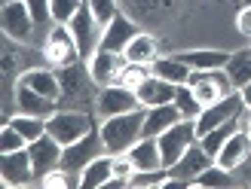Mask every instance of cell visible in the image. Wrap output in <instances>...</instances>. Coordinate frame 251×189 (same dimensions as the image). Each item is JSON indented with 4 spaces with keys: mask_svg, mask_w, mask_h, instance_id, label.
<instances>
[{
    "mask_svg": "<svg viewBox=\"0 0 251 189\" xmlns=\"http://www.w3.org/2000/svg\"><path fill=\"white\" fill-rule=\"evenodd\" d=\"M150 73H153V70H150V64H135V61H126V67L120 70L117 83L126 85V89H135V92H138V85H141Z\"/></svg>",
    "mask_w": 251,
    "mask_h": 189,
    "instance_id": "obj_30",
    "label": "cell"
},
{
    "mask_svg": "<svg viewBox=\"0 0 251 189\" xmlns=\"http://www.w3.org/2000/svg\"><path fill=\"white\" fill-rule=\"evenodd\" d=\"M25 3H28L37 28H46V24L52 21V0H25Z\"/></svg>",
    "mask_w": 251,
    "mask_h": 189,
    "instance_id": "obj_36",
    "label": "cell"
},
{
    "mask_svg": "<svg viewBox=\"0 0 251 189\" xmlns=\"http://www.w3.org/2000/svg\"><path fill=\"white\" fill-rule=\"evenodd\" d=\"M6 122H9L16 131H22L28 144L46 134V119H43V116H31V113H16V116H9Z\"/></svg>",
    "mask_w": 251,
    "mask_h": 189,
    "instance_id": "obj_28",
    "label": "cell"
},
{
    "mask_svg": "<svg viewBox=\"0 0 251 189\" xmlns=\"http://www.w3.org/2000/svg\"><path fill=\"white\" fill-rule=\"evenodd\" d=\"M0 28H3L6 40L12 43H31L37 34V21L31 16L28 3L16 0V3H3V9H0Z\"/></svg>",
    "mask_w": 251,
    "mask_h": 189,
    "instance_id": "obj_7",
    "label": "cell"
},
{
    "mask_svg": "<svg viewBox=\"0 0 251 189\" xmlns=\"http://www.w3.org/2000/svg\"><path fill=\"white\" fill-rule=\"evenodd\" d=\"M123 55H126V61H135V64H153V61L159 58V52H156V40H153L150 34L138 31L132 40H129V46L123 49Z\"/></svg>",
    "mask_w": 251,
    "mask_h": 189,
    "instance_id": "obj_25",
    "label": "cell"
},
{
    "mask_svg": "<svg viewBox=\"0 0 251 189\" xmlns=\"http://www.w3.org/2000/svg\"><path fill=\"white\" fill-rule=\"evenodd\" d=\"M181 110L178 104H159V107H147V116H144V134L147 137H159L166 128H172L175 122H181Z\"/></svg>",
    "mask_w": 251,
    "mask_h": 189,
    "instance_id": "obj_19",
    "label": "cell"
},
{
    "mask_svg": "<svg viewBox=\"0 0 251 189\" xmlns=\"http://www.w3.org/2000/svg\"><path fill=\"white\" fill-rule=\"evenodd\" d=\"M175 92H178V85L175 83H166V80H159V77H150L138 85V98H141V104L144 107H159V104H172L175 101Z\"/></svg>",
    "mask_w": 251,
    "mask_h": 189,
    "instance_id": "obj_20",
    "label": "cell"
},
{
    "mask_svg": "<svg viewBox=\"0 0 251 189\" xmlns=\"http://www.w3.org/2000/svg\"><path fill=\"white\" fill-rule=\"evenodd\" d=\"M233 183H236L233 171L221 168L218 162H215V165H208V168H205V171L193 180V186H233Z\"/></svg>",
    "mask_w": 251,
    "mask_h": 189,
    "instance_id": "obj_29",
    "label": "cell"
},
{
    "mask_svg": "<svg viewBox=\"0 0 251 189\" xmlns=\"http://www.w3.org/2000/svg\"><path fill=\"white\" fill-rule=\"evenodd\" d=\"M101 153H104V141H101V131H98V125H95L86 137H80V141H74V144L65 147V153H61V168L83 171L92 159H98Z\"/></svg>",
    "mask_w": 251,
    "mask_h": 189,
    "instance_id": "obj_9",
    "label": "cell"
},
{
    "mask_svg": "<svg viewBox=\"0 0 251 189\" xmlns=\"http://www.w3.org/2000/svg\"><path fill=\"white\" fill-rule=\"evenodd\" d=\"M178 58L190 70H211V67L227 64L230 52H221V49H187V52H178Z\"/></svg>",
    "mask_w": 251,
    "mask_h": 189,
    "instance_id": "obj_23",
    "label": "cell"
},
{
    "mask_svg": "<svg viewBox=\"0 0 251 189\" xmlns=\"http://www.w3.org/2000/svg\"><path fill=\"white\" fill-rule=\"evenodd\" d=\"M68 28L74 34V40H77V46H80V55L83 58H92L98 52V46H101L104 24L95 19V12H92V6L86 3V0H83V6L77 9V16L68 21Z\"/></svg>",
    "mask_w": 251,
    "mask_h": 189,
    "instance_id": "obj_5",
    "label": "cell"
},
{
    "mask_svg": "<svg viewBox=\"0 0 251 189\" xmlns=\"http://www.w3.org/2000/svg\"><path fill=\"white\" fill-rule=\"evenodd\" d=\"M175 104H178V110H181V116L184 119H196L199 113H202V104L196 101V95H193V89L190 85H178V92H175Z\"/></svg>",
    "mask_w": 251,
    "mask_h": 189,
    "instance_id": "obj_31",
    "label": "cell"
},
{
    "mask_svg": "<svg viewBox=\"0 0 251 189\" xmlns=\"http://www.w3.org/2000/svg\"><path fill=\"white\" fill-rule=\"evenodd\" d=\"M19 83H25L28 89L40 92L46 98H52V101L61 98V80H58V73L52 67H28V70H22Z\"/></svg>",
    "mask_w": 251,
    "mask_h": 189,
    "instance_id": "obj_18",
    "label": "cell"
},
{
    "mask_svg": "<svg viewBox=\"0 0 251 189\" xmlns=\"http://www.w3.org/2000/svg\"><path fill=\"white\" fill-rule=\"evenodd\" d=\"M239 92H242V104H245V107H251V83H248V85H242Z\"/></svg>",
    "mask_w": 251,
    "mask_h": 189,
    "instance_id": "obj_39",
    "label": "cell"
},
{
    "mask_svg": "<svg viewBox=\"0 0 251 189\" xmlns=\"http://www.w3.org/2000/svg\"><path fill=\"white\" fill-rule=\"evenodd\" d=\"M28 147V141H25V134L16 131L12 125L6 122L3 131H0V153H16V149H25Z\"/></svg>",
    "mask_w": 251,
    "mask_h": 189,
    "instance_id": "obj_35",
    "label": "cell"
},
{
    "mask_svg": "<svg viewBox=\"0 0 251 189\" xmlns=\"http://www.w3.org/2000/svg\"><path fill=\"white\" fill-rule=\"evenodd\" d=\"M129 156L135 162V168L138 171H156V168H166L162 165V153H159V137H141L132 149H129Z\"/></svg>",
    "mask_w": 251,
    "mask_h": 189,
    "instance_id": "obj_22",
    "label": "cell"
},
{
    "mask_svg": "<svg viewBox=\"0 0 251 189\" xmlns=\"http://www.w3.org/2000/svg\"><path fill=\"white\" fill-rule=\"evenodd\" d=\"M187 85L193 89L196 101L202 107H211L218 104L221 98H227L233 92H239L233 85V80L227 77V70L224 67H211V70H190V80H187Z\"/></svg>",
    "mask_w": 251,
    "mask_h": 189,
    "instance_id": "obj_2",
    "label": "cell"
},
{
    "mask_svg": "<svg viewBox=\"0 0 251 189\" xmlns=\"http://www.w3.org/2000/svg\"><path fill=\"white\" fill-rule=\"evenodd\" d=\"M242 128V125H239V119H227V122H224V125H218V128H211V131H205L202 137H199V144H202L205 147V153H211V156H218V149L224 147V144H227V137L233 134V131H239Z\"/></svg>",
    "mask_w": 251,
    "mask_h": 189,
    "instance_id": "obj_27",
    "label": "cell"
},
{
    "mask_svg": "<svg viewBox=\"0 0 251 189\" xmlns=\"http://www.w3.org/2000/svg\"><path fill=\"white\" fill-rule=\"evenodd\" d=\"M236 31H239L242 40H251V3H245L236 12Z\"/></svg>",
    "mask_w": 251,
    "mask_h": 189,
    "instance_id": "obj_37",
    "label": "cell"
},
{
    "mask_svg": "<svg viewBox=\"0 0 251 189\" xmlns=\"http://www.w3.org/2000/svg\"><path fill=\"white\" fill-rule=\"evenodd\" d=\"M224 70H227V77L233 80L236 89L248 85V83H251V49H242V52H230Z\"/></svg>",
    "mask_w": 251,
    "mask_h": 189,
    "instance_id": "obj_26",
    "label": "cell"
},
{
    "mask_svg": "<svg viewBox=\"0 0 251 189\" xmlns=\"http://www.w3.org/2000/svg\"><path fill=\"white\" fill-rule=\"evenodd\" d=\"M138 34V24L132 21V16H126V12H120V16L104 24V37H101V46L98 49H110V52H123L126 46H129V40Z\"/></svg>",
    "mask_w": 251,
    "mask_h": 189,
    "instance_id": "obj_17",
    "label": "cell"
},
{
    "mask_svg": "<svg viewBox=\"0 0 251 189\" xmlns=\"http://www.w3.org/2000/svg\"><path fill=\"white\" fill-rule=\"evenodd\" d=\"M3 3H16V0H3Z\"/></svg>",
    "mask_w": 251,
    "mask_h": 189,
    "instance_id": "obj_40",
    "label": "cell"
},
{
    "mask_svg": "<svg viewBox=\"0 0 251 189\" xmlns=\"http://www.w3.org/2000/svg\"><path fill=\"white\" fill-rule=\"evenodd\" d=\"M43 58L52 70H61V67H71L83 58L80 55V46L74 40V34L68 24H52L46 31V40H43Z\"/></svg>",
    "mask_w": 251,
    "mask_h": 189,
    "instance_id": "obj_3",
    "label": "cell"
},
{
    "mask_svg": "<svg viewBox=\"0 0 251 189\" xmlns=\"http://www.w3.org/2000/svg\"><path fill=\"white\" fill-rule=\"evenodd\" d=\"M12 98H16V110H19V113H31V116L49 119V116L58 110V101H52V98H46V95H40V92L28 89L25 83L16 85V95H12Z\"/></svg>",
    "mask_w": 251,
    "mask_h": 189,
    "instance_id": "obj_16",
    "label": "cell"
},
{
    "mask_svg": "<svg viewBox=\"0 0 251 189\" xmlns=\"http://www.w3.org/2000/svg\"><path fill=\"white\" fill-rule=\"evenodd\" d=\"M28 153H31V165H34V174H37V180L46 177L49 171H55L61 168V153H65V147H61L52 134H43V137H37V141L28 144Z\"/></svg>",
    "mask_w": 251,
    "mask_h": 189,
    "instance_id": "obj_11",
    "label": "cell"
},
{
    "mask_svg": "<svg viewBox=\"0 0 251 189\" xmlns=\"http://www.w3.org/2000/svg\"><path fill=\"white\" fill-rule=\"evenodd\" d=\"M245 3H251V0H245Z\"/></svg>",
    "mask_w": 251,
    "mask_h": 189,
    "instance_id": "obj_41",
    "label": "cell"
},
{
    "mask_svg": "<svg viewBox=\"0 0 251 189\" xmlns=\"http://www.w3.org/2000/svg\"><path fill=\"white\" fill-rule=\"evenodd\" d=\"M193 141H199V131H196V119H181L175 122L172 128H166L159 134V153H162V165L172 168L175 162H178L187 147H190Z\"/></svg>",
    "mask_w": 251,
    "mask_h": 189,
    "instance_id": "obj_6",
    "label": "cell"
},
{
    "mask_svg": "<svg viewBox=\"0 0 251 189\" xmlns=\"http://www.w3.org/2000/svg\"><path fill=\"white\" fill-rule=\"evenodd\" d=\"M208 165H215V156L205 153V147L199 144V141H193L190 147H187V153L169 168V174H172V177H184V180H190V183H193Z\"/></svg>",
    "mask_w": 251,
    "mask_h": 189,
    "instance_id": "obj_15",
    "label": "cell"
},
{
    "mask_svg": "<svg viewBox=\"0 0 251 189\" xmlns=\"http://www.w3.org/2000/svg\"><path fill=\"white\" fill-rule=\"evenodd\" d=\"M92 128H95V119H92V113H86V110H55L52 116L46 119V131L52 134L61 147L86 137Z\"/></svg>",
    "mask_w": 251,
    "mask_h": 189,
    "instance_id": "obj_4",
    "label": "cell"
},
{
    "mask_svg": "<svg viewBox=\"0 0 251 189\" xmlns=\"http://www.w3.org/2000/svg\"><path fill=\"white\" fill-rule=\"evenodd\" d=\"M37 180L34 165H31V153L28 147L16 149V153H0V183L3 186H31Z\"/></svg>",
    "mask_w": 251,
    "mask_h": 189,
    "instance_id": "obj_10",
    "label": "cell"
},
{
    "mask_svg": "<svg viewBox=\"0 0 251 189\" xmlns=\"http://www.w3.org/2000/svg\"><path fill=\"white\" fill-rule=\"evenodd\" d=\"M138 107H144V104H141V98H138L135 89H126L120 83H110V85L98 89V98H95V116L98 119L120 116V113H129Z\"/></svg>",
    "mask_w": 251,
    "mask_h": 189,
    "instance_id": "obj_8",
    "label": "cell"
},
{
    "mask_svg": "<svg viewBox=\"0 0 251 189\" xmlns=\"http://www.w3.org/2000/svg\"><path fill=\"white\" fill-rule=\"evenodd\" d=\"M144 116H147V107H138V110L120 113V116H107V119L98 122V131H101V141H104V153H110V156L129 153L144 137Z\"/></svg>",
    "mask_w": 251,
    "mask_h": 189,
    "instance_id": "obj_1",
    "label": "cell"
},
{
    "mask_svg": "<svg viewBox=\"0 0 251 189\" xmlns=\"http://www.w3.org/2000/svg\"><path fill=\"white\" fill-rule=\"evenodd\" d=\"M239 107H242V92H233L227 98H221L218 104L202 107V113L196 116V131H199V137H202L205 131H211V128H218V125H224L227 119H233L236 113H239Z\"/></svg>",
    "mask_w": 251,
    "mask_h": 189,
    "instance_id": "obj_12",
    "label": "cell"
},
{
    "mask_svg": "<svg viewBox=\"0 0 251 189\" xmlns=\"http://www.w3.org/2000/svg\"><path fill=\"white\" fill-rule=\"evenodd\" d=\"M114 177V156L101 153L98 159H92L89 165L80 171V186L83 189H104V183Z\"/></svg>",
    "mask_w": 251,
    "mask_h": 189,
    "instance_id": "obj_21",
    "label": "cell"
},
{
    "mask_svg": "<svg viewBox=\"0 0 251 189\" xmlns=\"http://www.w3.org/2000/svg\"><path fill=\"white\" fill-rule=\"evenodd\" d=\"M80 6L83 0H52V24H68Z\"/></svg>",
    "mask_w": 251,
    "mask_h": 189,
    "instance_id": "obj_33",
    "label": "cell"
},
{
    "mask_svg": "<svg viewBox=\"0 0 251 189\" xmlns=\"http://www.w3.org/2000/svg\"><path fill=\"white\" fill-rule=\"evenodd\" d=\"M169 177V168H156V171H135L132 174V180H129V186H135V189H156V186H162V180Z\"/></svg>",
    "mask_w": 251,
    "mask_h": 189,
    "instance_id": "obj_32",
    "label": "cell"
},
{
    "mask_svg": "<svg viewBox=\"0 0 251 189\" xmlns=\"http://www.w3.org/2000/svg\"><path fill=\"white\" fill-rule=\"evenodd\" d=\"M86 67H89V77L98 85H110V83H117L120 70L126 67V55L110 52V49H98L92 58H86Z\"/></svg>",
    "mask_w": 251,
    "mask_h": 189,
    "instance_id": "obj_14",
    "label": "cell"
},
{
    "mask_svg": "<svg viewBox=\"0 0 251 189\" xmlns=\"http://www.w3.org/2000/svg\"><path fill=\"white\" fill-rule=\"evenodd\" d=\"M150 70H153V77L166 80V83H175V85H184L190 80V67H187L178 55H159L153 64H150Z\"/></svg>",
    "mask_w": 251,
    "mask_h": 189,
    "instance_id": "obj_24",
    "label": "cell"
},
{
    "mask_svg": "<svg viewBox=\"0 0 251 189\" xmlns=\"http://www.w3.org/2000/svg\"><path fill=\"white\" fill-rule=\"evenodd\" d=\"M248 159H251V131H245V128L233 131L227 137V144H224L215 156V162L227 171H239Z\"/></svg>",
    "mask_w": 251,
    "mask_h": 189,
    "instance_id": "obj_13",
    "label": "cell"
},
{
    "mask_svg": "<svg viewBox=\"0 0 251 189\" xmlns=\"http://www.w3.org/2000/svg\"><path fill=\"white\" fill-rule=\"evenodd\" d=\"M3 70H6V73H12V70H16V55H12L9 49L3 52Z\"/></svg>",
    "mask_w": 251,
    "mask_h": 189,
    "instance_id": "obj_38",
    "label": "cell"
},
{
    "mask_svg": "<svg viewBox=\"0 0 251 189\" xmlns=\"http://www.w3.org/2000/svg\"><path fill=\"white\" fill-rule=\"evenodd\" d=\"M86 3L92 6L95 19L101 21V24H110V21L120 16V0H86Z\"/></svg>",
    "mask_w": 251,
    "mask_h": 189,
    "instance_id": "obj_34",
    "label": "cell"
}]
</instances>
